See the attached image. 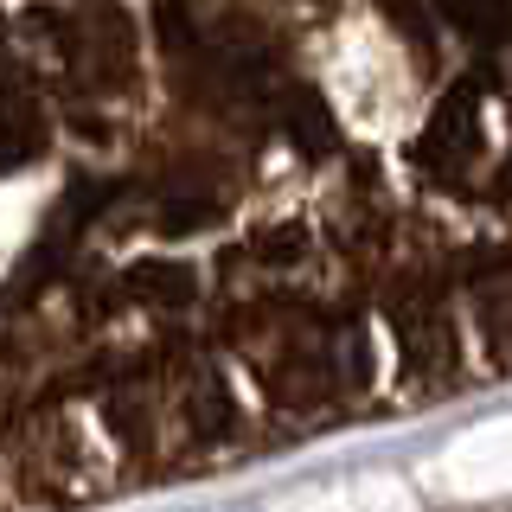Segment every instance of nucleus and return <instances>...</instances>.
<instances>
[{
    "label": "nucleus",
    "mask_w": 512,
    "mask_h": 512,
    "mask_svg": "<svg viewBox=\"0 0 512 512\" xmlns=\"http://www.w3.org/2000/svg\"><path fill=\"white\" fill-rule=\"evenodd\" d=\"M500 384L512 0H0V512Z\"/></svg>",
    "instance_id": "f257e3e1"
}]
</instances>
